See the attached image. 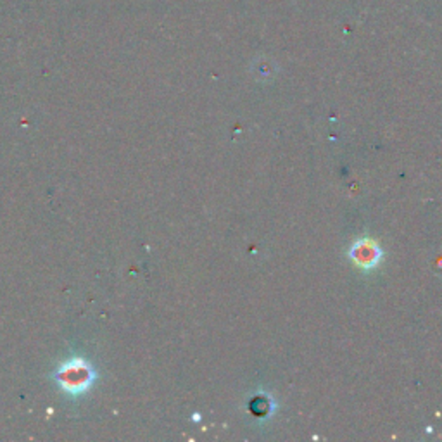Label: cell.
<instances>
[{
  "label": "cell",
  "instance_id": "6da1fadb",
  "mask_svg": "<svg viewBox=\"0 0 442 442\" xmlns=\"http://www.w3.org/2000/svg\"><path fill=\"white\" fill-rule=\"evenodd\" d=\"M54 378L66 394L78 397L92 387L97 373L92 363H88L85 358H71L61 363L59 368L54 373Z\"/></svg>",
  "mask_w": 442,
  "mask_h": 442
},
{
  "label": "cell",
  "instance_id": "7a4b0ae2",
  "mask_svg": "<svg viewBox=\"0 0 442 442\" xmlns=\"http://www.w3.org/2000/svg\"><path fill=\"white\" fill-rule=\"evenodd\" d=\"M349 257L361 269H371L382 260V249L373 238L363 237L351 245Z\"/></svg>",
  "mask_w": 442,
  "mask_h": 442
}]
</instances>
